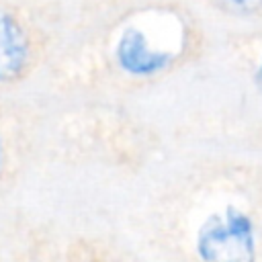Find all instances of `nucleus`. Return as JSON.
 Masks as SVG:
<instances>
[{"label":"nucleus","mask_w":262,"mask_h":262,"mask_svg":"<svg viewBox=\"0 0 262 262\" xmlns=\"http://www.w3.org/2000/svg\"><path fill=\"white\" fill-rule=\"evenodd\" d=\"M199 248L207 262H248L252 254L248 223L242 217H233L227 225L205 231Z\"/></svg>","instance_id":"1"},{"label":"nucleus","mask_w":262,"mask_h":262,"mask_svg":"<svg viewBox=\"0 0 262 262\" xmlns=\"http://www.w3.org/2000/svg\"><path fill=\"white\" fill-rule=\"evenodd\" d=\"M115 57L119 66L133 76H149L170 63V53L154 49L147 35L137 27H127L117 41Z\"/></svg>","instance_id":"2"},{"label":"nucleus","mask_w":262,"mask_h":262,"mask_svg":"<svg viewBox=\"0 0 262 262\" xmlns=\"http://www.w3.org/2000/svg\"><path fill=\"white\" fill-rule=\"evenodd\" d=\"M29 55L31 45L23 23L10 10L0 8V84L18 80L27 70Z\"/></svg>","instance_id":"3"},{"label":"nucleus","mask_w":262,"mask_h":262,"mask_svg":"<svg viewBox=\"0 0 262 262\" xmlns=\"http://www.w3.org/2000/svg\"><path fill=\"white\" fill-rule=\"evenodd\" d=\"M219 6L231 14L250 16L262 10V0H217Z\"/></svg>","instance_id":"4"},{"label":"nucleus","mask_w":262,"mask_h":262,"mask_svg":"<svg viewBox=\"0 0 262 262\" xmlns=\"http://www.w3.org/2000/svg\"><path fill=\"white\" fill-rule=\"evenodd\" d=\"M256 84H258V88H260V92H262V61H260V66H258V70H256Z\"/></svg>","instance_id":"5"},{"label":"nucleus","mask_w":262,"mask_h":262,"mask_svg":"<svg viewBox=\"0 0 262 262\" xmlns=\"http://www.w3.org/2000/svg\"><path fill=\"white\" fill-rule=\"evenodd\" d=\"M0 158H2V145H0Z\"/></svg>","instance_id":"6"}]
</instances>
